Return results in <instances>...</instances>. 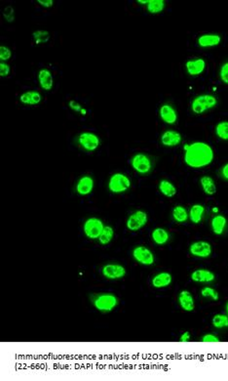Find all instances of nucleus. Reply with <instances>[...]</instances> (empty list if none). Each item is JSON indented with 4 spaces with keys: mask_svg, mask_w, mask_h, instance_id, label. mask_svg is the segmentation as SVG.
<instances>
[{
    "mask_svg": "<svg viewBox=\"0 0 228 381\" xmlns=\"http://www.w3.org/2000/svg\"><path fill=\"white\" fill-rule=\"evenodd\" d=\"M184 163L193 169H200L209 166L214 159V152L211 145L206 142L197 141L183 146Z\"/></svg>",
    "mask_w": 228,
    "mask_h": 381,
    "instance_id": "1",
    "label": "nucleus"
},
{
    "mask_svg": "<svg viewBox=\"0 0 228 381\" xmlns=\"http://www.w3.org/2000/svg\"><path fill=\"white\" fill-rule=\"evenodd\" d=\"M93 306L100 313L107 314L115 310L119 305V298L111 292H102L96 294L92 299Z\"/></svg>",
    "mask_w": 228,
    "mask_h": 381,
    "instance_id": "2",
    "label": "nucleus"
},
{
    "mask_svg": "<svg viewBox=\"0 0 228 381\" xmlns=\"http://www.w3.org/2000/svg\"><path fill=\"white\" fill-rule=\"evenodd\" d=\"M217 98L212 94H201L191 102V110L195 114H202L213 109L217 105Z\"/></svg>",
    "mask_w": 228,
    "mask_h": 381,
    "instance_id": "3",
    "label": "nucleus"
},
{
    "mask_svg": "<svg viewBox=\"0 0 228 381\" xmlns=\"http://www.w3.org/2000/svg\"><path fill=\"white\" fill-rule=\"evenodd\" d=\"M131 179L126 174L117 172L110 176L107 187L112 194H123L131 188Z\"/></svg>",
    "mask_w": 228,
    "mask_h": 381,
    "instance_id": "4",
    "label": "nucleus"
},
{
    "mask_svg": "<svg viewBox=\"0 0 228 381\" xmlns=\"http://www.w3.org/2000/svg\"><path fill=\"white\" fill-rule=\"evenodd\" d=\"M132 256L136 262L143 266H152L155 262L153 252L146 245H137L132 251Z\"/></svg>",
    "mask_w": 228,
    "mask_h": 381,
    "instance_id": "5",
    "label": "nucleus"
},
{
    "mask_svg": "<svg viewBox=\"0 0 228 381\" xmlns=\"http://www.w3.org/2000/svg\"><path fill=\"white\" fill-rule=\"evenodd\" d=\"M103 222L97 217L88 218L83 224V232L89 239H98L104 228Z\"/></svg>",
    "mask_w": 228,
    "mask_h": 381,
    "instance_id": "6",
    "label": "nucleus"
},
{
    "mask_svg": "<svg viewBox=\"0 0 228 381\" xmlns=\"http://www.w3.org/2000/svg\"><path fill=\"white\" fill-rule=\"evenodd\" d=\"M131 166L137 173L141 175H147L150 173L152 169V163L147 155L139 153L132 158Z\"/></svg>",
    "mask_w": 228,
    "mask_h": 381,
    "instance_id": "7",
    "label": "nucleus"
},
{
    "mask_svg": "<svg viewBox=\"0 0 228 381\" xmlns=\"http://www.w3.org/2000/svg\"><path fill=\"white\" fill-rule=\"evenodd\" d=\"M148 221V215L144 210H136L126 221V227L131 232H139L146 227Z\"/></svg>",
    "mask_w": 228,
    "mask_h": 381,
    "instance_id": "8",
    "label": "nucleus"
},
{
    "mask_svg": "<svg viewBox=\"0 0 228 381\" xmlns=\"http://www.w3.org/2000/svg\"><path fill=\"white\" fill-rule=\"evenodd\" d=\"M101 274L102 276L110 281H116L123 279L127 271L125 267L118 263H107L101 268Z\"/></svg>",
    "mask_w": 228,
    "mask_h": 381,
    "instance_id": "9",
    "label": "nucleus"
},
{
    "mask_svg": "<svg viewBox=\"0 0 228 381\" xmlns=\"http://www.w3.org/2000/svg\"><path fill=\"white\" fill-rule=\"evenodd\" d=\"M212 245L206 240H197L189 245V253L197 258H208L212 255Z\"/></svg>",
    "mask_w": 228,
    "mask_h": 381,
    "instance_id": "10",
    "label": "nucleus"
},
{
    "mask_svg": "<svg viewBox=\"0 0 228 381\" xmlns=\"http://www.w3.org/2000/svg\"><path fill=\"white\" fill-rule=\"evenodd\" d=\"M78 142L80 146L87 152L96 151L100 144L98 136L93 132L81 133L78 137Z\"/></svg>",
    "mask_w": 228,
    "mask_h": 381,
    "instance_id": "11",
    "label": "nucleus"
},
{
    "mask_svg": "<svg viewBox=\"0 0 228 381\" xmlns=\"http://www.w3.org/2000/svg\"><path fill=\"white\" fill-rule=\"evenodd\" d=\"M190 279L194 283L210 284L215 280V275L208 269H196L191 273Z\"/></svg>",
    "mask_w": 228,
    "mask_h": 381,
    "instance_id": "12",
    "label": "nucleus"
},
{
    "mask_svg": "<svg viewBox=\"0 0 228 381\" xmlns=\"http://www.w3.org/2000/svg\"><path fill=\"white\" fill-rule=\"evenodd\" d=\"M182 142V136L176 130H166L161 135V143L163 146L173 148L179 146Z\"/></svg>",
    "mask_w": 228,
    "mask_h": 381,
    "instance_id": "13",
    "label": "nucleus"
},
{
    "mask_svg": "<svg viewBox=\"0 0 228 381\" xmlns=\"http://www.w3.org/2000/svg\"><path fill=\"white\" fill-rule=\"evenodd\" d=\"M178 302L179 307L185 312H192L195 309L194 297L192 293L187 290H183L179 293Z\"/></svg>",
    "mask_w": 228,
    "mask_h": 381,
    "instance_id": "14",
    "label": "nucleus"
},
{
    "mask_svg": "<svg viewBox=\"0 0 228 381\" xmlns=\"http://www.w3.org/2000/svg\"><path fill=\"white\" fill-rule=\"evenodd\" d=\"M94 186H95V181L93 177H91L90 175H84L77 182L76 192L78 195L85 197L93 192Z\"/></svg>",
    "mask_w": 228,
    "mask_h": 381,
    "instance_id": "15",
    "label": "nucleus"
},
{
    "mask_svg": "<svg viewBox=\"0 0 228 381\" xmlns=\"http://www.w3.org/2000/svg\"><path fill=\"white\" fill-rule=\"evenodd\" d=\"M185 69L189 75L197 76L204 73L206 69V61L202 58L188 60L185 63Z\"/></svg>",
    "mask_w": 228,
    "mask_h": 381,
    "instance_id": "16",
    "label": "nucleus"
},
{
    "mask_svg": "<svg viewBox=\"0 0 228 381\" xmlns=\"http://www.w3.org/2000/svg\"><path fill=\"white\" fill-rule=\"evenodd\" d=\"M159 114L161 119L170 125H173L177 122L178 120V112L176 109L170 105V104H164L161 106L159 109Z\"/></svg>",
    "mask_w": 228,
    "mask_h": 381,
    "instance_id": "17",
    "label": "nucleus"
},
{
    "mask_svg": "<svg viewBox=\"0 0 228 381\" xmlns=\"http://www.w3.org/2000/svg\"><path fill=\"white\" fill-rule=\"evenodd\" d=\"M221 36L217 34H205L198 37L197 44L202 48H211L219 45Z\"/></svg>",
    "mask_w": 228,
    "mask_h": 381,
    "instance_id": "18",
    "label": "nucleus"
},
{
    "mask_svg": "<svg viewBox=\"0 0 228 381\" xmlns=\"http://www.w3.org/2000/svg\"><path fill=\"white\" fill-rule=\"evenodd\" d=\"M172 282H173V276L169 272H161L156 274L152 278L151 285L154 289L161 290L170 287Z\"/></svg>",
    "mask_w": 228,
    "mask_h": 381,
    "instance_id": "19",
    "label": "nucleus"
},
{
    "mask_svg": "<svg viewBox=\"0 0 228 381\" xmlns=\"http://www.w3.org/2000/svg\"><path fill=\"white\" fill-rule=\"evenodd\" d=\"M227 226V219L222 214H215L211 220V228L214 235L221 236Z\"/></svg>",
    "mask_w": 228,
    "mask_h": 381,
    "instance_id": "20",
    "label": "nucleus"
},
{
    "mask_svg": "<svg viewBox=\"0 0 228 381\" xmlns=\"http://www.w3.org/2000/svg\"><path fill=\"white\" fill-rule=\"evenodd\" d=\"M38 82L40 87L45 91H50L54 85L52 73L48 69H42L38 73Z\"/></svg>",
    "mask_w": 228,
    "mask_h": 381,
    "instance_id": "21",
    "label": "nucleus"
},
{
    "mask_svg": "<svg viewBox=\"0 0 228 381\" xmlns=\"http://www.w3.org/2000/svg\"><path fill=\"white\" fill-rule=\"evenodd\" d=\"M151 239L156 245L162 246L167 244L170 240V234L166 229L158 227L151 232Z\"/></svg>",
    "mask_w": 228,
    "mask_h": 381,
    "instance_id": "22",
    "label": "nucleus"
},
{
    "mask_svg": "<svg viewBox=\"0 0 228 381\" xmlns=\"http://www.w3.org/2000/svg\"><path fill=\"white\" fill-rule=\"evenodd\" d=\"M205 211H206V209H205L204 205H202L200 203L193 204L188 211L190 222H192L193 224H200L203 220Z\"/></svg>",
    "mask_w": 228,
    "mask_h": 381,
    "instance_id": "23",
    "label": "nucleus"
},
{
    "mask_svg": "<svg viewBox=\"0 0 228 381\" xmlns=\"http://www.w3.org/2000/svg\"><path fill=\"white\" fill-rule=\"evenodd\" d=\"M41 100H42L41 94L37 91H27L20 96L21 103L29 106L37 105L41 102Z\"/></svg>",
    "mask_w": 228,
    "mask_h": 381,
    "instance_id": "24",
    "label": "nucleus"
},
{
    "mask_svg": "<svg viewBox=\"0 0 228 381\" xmlns=\"http://www.w3.org/2000/svg\"><path fill=\"white\" fill-rule=\"evenodd\" d=\"M200 185L207 196H213L216 193V185L212 177L205 175L200 178Z\"/></svg>",
    "mask_w": 228,
    "mask_h": 381,
    "instance_id": "25",
    "label": "nucleus"
},
{
    "mask_svg": "<svg viewBox=\"0 0 228 381\" xmlns=\"http://www.w3.org/2000/svg\"><path fill=\"white\" fill-rule=\"evenodd\" d=\"M158 190L166 198H173L178 193L176 186L171 181L166 180V179H162L159 182Z\"/></svg>",
    "mask_w": 228,
    "mask_h": 381,
    "instance_id": "26",
    "label": "nucleus"
},
{
    "mask_svg": "<svg viewBox=\"0 0 228 381\" xmlns=\"http://www.w3.org/2000/svg\"><path fill=\"white\" fill-rule=\"evenodd\" d=\"M172 217L175 222L182 224L188 221L189 213L183 205H176L172 210Z\"/></svg>",
    "mask_w": 228,
    "mask_h": 381,
    "instance_id": "27",
    "label": "nucleus"
},
{
    "mask_svg": "<svg viewBox=\"0 0 228 381\" xmlns=\"http://www.w3.org/2000/svg\"><path fill=\"white\" fill-rule=\"evenodd\" d=\"M114 237V230L111 226H108V225H105L99 237L98 238V242L102 245H107L108 243L111 242V240L113 239Z\"/></svg>",
    "mask_w": 228,
    "mask_h": 381,
    "instance_id": "28",
    "label": "nucleus"
},
{
    "mask_svg": "<svg viewBox=\"0 0 228 381\" xmlns=\"http://www.w3.org/2000/svg\"><path fill=\"white\" fill-rule=\"evenodd\" d=\"M215 135L223 141H228V120H222L215 125Z\"/></svg>",
    "mask_w": 228,
    "mask_h": 381,
    "instance_id": "29",
    "label": "nucleus"
},
{
    "mask_svg": "<svg viewBox=\"0 0 228 381\" xmlns=\"http://www.w3.org/2000/svg\"><path fill=\"white\" fill-rule=\"evenodd\" d=\"M165 5L164 0H148L147 8L150 14H159L164 10Z\"/></svg>",
    "mask_w": 228,
    "mask_h": 381,
    "instance_id": "30",
    "label": "nucleus"
},
{
    "mask_svg": "<svg viewBox=\"0 0 228 381\" xmlns=\"http://www.w3.org/2000/svg\"><path fill=\"white\" fill-rule=\"evenodd\" d=\"M212 325L216 329L228 327V316L227 314H216L212 317Z\"/></svg>",
    "mask_w": 228,
    "mask_h": 381,
    "instance_id": "31",
    "label": "nucleus"
},
{
    "mask_svg": "<svg viewBox=\"0 0 228 381\" xmlns=\"http://www.w3.org/2000/svg\"><path fill=\"white\" fill-rule=\"evenodd\" d=\"M33 37L34 42H35L36 45L44 44V43L49 41V39H50V33L47 32V31H44V30H38V31H35L33 34Z\"/></svg>",
    "mask_w": 228,
    "mask_h": 381,
    "instance_id": "32",
    "label": "nucleus"
},
{
    "mask_svg": "<svg viewBox=\"0 0 228 381\" xmlns=\"http://www.w3.org/2000/svg\"><path fill=\"white\" fill-rule=\"evenodd\" d=\"M201 296L203 298H210L212 301H218L219 293L216 290L211 287H205L201 290Z\"/></svg>",
    "mask_w": 228,
    "mask_h": 381,
    "instance_id": "33",
    "label": "nucleus"
},
{
    "mask_svg": "<svg viewBox=\"0 0 228 381\" xmlns=\"http://www.w3.org/2000/svg\"><path fill=\"white\" fill-rule=\"evenodd\" d=\"M219 78L224 84L228 85V61L220 66Z\"/></svg>",
    "mask_w": 228,
    "mask_h": 381,
    "instance_id": "34",
    "label": "nucleus"
},
{
    "mask_svg": "<svg viewBox=\"0 0 228 381\" xmlns=\"http://www.w3.org/2000/svg\"><path fill=\"white\" fill-rule=\"evenodd\" d=\"M12 57V51L7 46L1 45L0 46V60L1 62L8 61Z\"/></svg>",
    "mask_w": 228,
    "mask_h": 381,
    "instance_id": "35",
    "label": "nucleus"
},
{
    "mask_svg": "<svg viewBox=\"0 0 228 381\" xmlns=\"http://www.w3.org/2000/svg\"><path fill=\"white\" fill-rule=\"evenodd\" d=\"M3 17L8 23H13L15 20V11L12 6H6L3 10Z\"/></svg>",
    "mask_w": 228,
    "mask_h": 381,
    "instance_id": "36",
    "label": "nucleus"
},
{
    "mask_svg": "<svg viewBox=\"0 0 228 381\" xmlns=\"http://www.w3.org/2000/svg\"><path fill=\"white\" fill-rule=\"evenodd\" d=\"M68 107H69L72 110H74V111H76V112H79V113H81L82 115H86V114H87L86 109L82 108V106H81L78 102H76V101H74V100H71V101L68 102Z\"/></svg>",
    "mask_w": 228,
    "mask_h": 381,
    "instance_id": "37",
    "label": "nucleus"
},
{
    "mask_svg": "<svg viewBox=\"0 0 228 381\" xmlns=\"http://www.w3.org/2000/svg\"><path fill=\"white\" fill-rule=\"evenodd\" d=\"M10 73V67L4 62L0 63V76L6 77Z\"/></svg>",
    "mask_w": 228,
    "mask_h": 381,
    "instance_id": "38",
    "label": "nucleus"
},
{
    "mask_svg": "<svg viewBox=\"0 0 228 381\" xmlns=\"http://www.w3.org/2000/svg\"><path fill=\"white\" fill-rule=\"evenodd\" d=\"M219 338L214 335V334H212V333H208V334H205L203 337H202V342H209V343H216V342H219Z\"/></svg>",
    "mask_w": 228,
    "mask_h": 381,
    "instance_id": "39",
    "label": "nucleus"
},
{
    "mask_svg": "<svg viewBox=\"0 0 228 381\" xmlns=\"http://www.w3.org/2000/svg\"><path fill=\"white\" fill-rule=\"evenodd\" d=\"M219 175L225 181H228V163H226L225 164L222 165V167L220 168V171H219Z\"/></svg>",
    "mask_w": 228,
    "mask_h": 381,
    "instance_id": "40",
    "label": "nucleus"
},
{
    "mask_svg": "<svg viewBox=\"0 0 228 381\" xmlns=\"http://www.w3.org/2000/svg\"><path fill=\"white\" fill-rule=\"evenodd\" d=\"M37 3L45 8H51L54 4V1L53 0H37Z\"/></svg>",
    "mask_w": 228,
    "mask_h": 381,
    "instance_id": "41",
    "label": "nucleus"
},
{
    "mask_svg": "<svg viewBox=\"0 0 228 381\" xmlns=\"http://www.w3.org/2000/svg\"><path fill=\"white\" fill-rule=\"evenodd\" d=\"M191 340V334L189 333V331H184L180 337H179V342H189Z\"/></svg>",
    "mask_w": 228,
    "mask_h": 381,
    "instance_id": "42",
    "label": "nucleus"
},
{
    "mask_svg": "<svg viewBox=\"0 0 228 381\" xmlns=\"http://www.w3.org/2000/svg\"><path fill=\"white\" fill-rule=\"evenodd\" d=\"M138 3H140V4H147V3H148V0H144V1H143V0H138Z\"/></svg>",
    "mask_w": 228,
    "mask_h": 381,
    "instance_id": "43",
    "label": "nucleus"
},
{
    "mask_svg": "<svg viewBox=\"0 0 228 381\" xmlns=\"http://www.w3.org/2000/svg\"><path fill=\"white\" fill-rule=\"evenodd\" d=\"M212 213H214V214H218L219 209H218V207H212Z\"/></svg>",
    "mask_w": 228,
    "mask_h": 381,
    "instance_id": "44",
    "label": "nucleus"
},
{
    "mask_svg": "<svg viewBox=\"0 0 228 381\" xmlns=\"http://www.w3.org/2000/svg\"><path fill=\"white\" fill-rule=\"evenodd\" d=\"M225 310H226V314H227V316H228V301H227V303H226V306H225Z\"/></svg>",
    "mask_w": 228,
    "mask_h": 381,
    "instance_id": "45",
    "label": "nucleus"
}]
</instances>
